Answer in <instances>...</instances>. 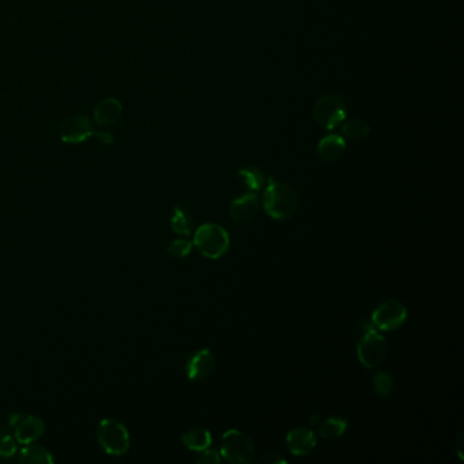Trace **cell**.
Returning a JSON list of instances; mask_svg holds the SVG:
<instances>
[{
	"instance_id": "obj_1",
	"label": "cell",
	"mask_w": 464,
	"mask_h": 464,
	"mask_svg": "<svg viewBox=\"0 0 464 464\" xmlns=\"http://www.w3.org/2000/svg\"><path fill=\"white\" fill-rule=\"evenodd\" d=\"M299 197L290 185L269 179L263 194V209L271 218L284 221L292 218L299 209Z\"/></svg>"
},
{
	"instance_id": "obj_2",
	"label": "cell",
	"mask_w": 464,
	"mask_h": 464,
	"mask_svg": "<svg viewBox=\"0 0 464 464\" xmlns=\"http://www.w3.org/2000/svg\"><path fill=\"white\" fill-rule=\"evenodd\" d=\"M194 247L205 257L217 260L227 254L230 237L227 230L217 224H203L195 232Z\"/></svg>"
},
{
	"instance_id": "obj_3",
	"label": "cell",
	"mask_w": 464,
	"mask_h": 464,
	"mask_svg": "<svg viewBox=\"0 0 464 464\" xmlns=\"http://www.w3.org/2000/svg\"><path fill=\"white\" fill-rule=\"evenodd\" d=\"M221 455L229 463H252L254 460V441L248 434L239 429L227 431L221 440Z\"/></svg>"
},
{
	"instance_id": "obj_4",
	"label": "cell",
	"mask_w": 464,
	"mask_h": 464,
	"mask_svg": "<svg viewBox=\"0 0 464 464\" xmlns=\"http://www.w3.org/2000/svg\"><path fill=\"white\" fill-rule=\"evenodd\" d=\"M97 438L108 455L123 456L130 448V434L123 423L103 419L97 428Z\"/></svg>"
},
{
	"instance_id": "obj_5",
	"label": "cell",
	"mask_w": 464,
	"mask_h": 464,
	"mask_svg": "<svg viewBox=\"0 0 464 464\" xmlns=\"http://www.w3.org/2000/svg\"><path fill=\"white\" fill-rule=\"evenodd\" d=\"M387 350L388 346L386 338L377 329H369L359 339L357 346L359 362L365 368H376L386 359Z\"/></svg>"
},
{
	"instance_id": "obj_6",
	"label": "cell",
	"mask_w": 464,
	"mask_h": 464,
	"mask_svg": "<svg viewBox=\"0 0 464 464\" xmlns=\"http://www.w3.org/2000/svg\"><path fill=\"white\" fill-rule=\"evenodd\" d=\"M407 308L402 302L388 299L381 302L372 314V324L380 331H393L402 327L407 319Z\"/></svg>"
},
{
	"instance_id": "obj_7",
	"label": "cell",
	"mask_w": 464,
	"mask_h": 464,
	"mask_svg": "<svg viewBox=\"0 0 464 464\" xmlns=\"http://www.w3.org/2000/svg\"><path fill=\"white\" fill-rule=\"evenodd\" d=\"M9 428L13 431L16 443L26 445L36 443L44 433V422L34 416L13 414L9 418Z\"/></svg>"
},
{
	"instance_id": "obj_8",
	"label": "cell",
	"mask_w": 464,
	"mask_h": 464,
	"mask_svg": "<svg viewBox=\"0 0 464 464\" xmlns=\"http://www.w3.org/2000/svg\"><path fill=\"white\" fill-rule=\"evenodd\" d=\"M346 118L344 105L338 97L327 96L321 98L314 109V119L324 127V128H334Z\"/></svg>"
},
{
	"instance_id": "obj_9",
	"label": "cell",
	"mask_w": 464,
	"mask_h": 464,
	"mask_svg": "<svg viewBox=\"0 0 464 464\" xmlns=\"http://www.w3.org/2000/svg\"><path fill=\"white\" fill-rule=\"evenodd\" d=\"M214 366H215L214 353L210 349H202L188 359L185 366L187 377L191 381L205 380L214 371Z\"/></svg>"
},
{
	"instance_id": "obj_10",
	"label": "cell",
	"mask_w": 464,
	"mask_h": 464,
	"mask_svg": "<svg viewBox=\"0 0 464 464\" xmlns=\"http://www.w3.org/2000/svg\"><path fill=\"white\" fill-rule=\"evenodd\" d=\"M317 438L308 428H296L286 435L287 449L296 456H306L316 447Z\"/></svg>"
},
{
	"instance_id": "obj_11",
	"label": "cell",
	"mask_w": 464,
	"mask_h": 464,
	"mask_svg": "<svg viewBox=\"0 0 464 464\" xmlns=\"http://www.w3.org/2000/svg\"><path fill=\"white\" fill-rule=\"evenodd\" d=\"M260 207L259 195L247 194L234 199L230 205V217L239 224H245L254 220Z\"/></svg>"
},
{
	"instance_id": "obj_12",
	"label": "cell",
	"mask_w": 464,
	"mask_h": 464,
	"mask_svg": "<svg viewBox=\"0 0 464 464\" xmlns=\"http://www.w3.org/2000/svg\"><path fill=\"white\" fill-rule=\"evenodd\" d=\"M91 134V127H90L88 120L82 118H74L68 120L64 127L61 128V138L64 142H71L76 143L83 140Z\"/></svg>"
},
{
	"instance_id": "obj_13",
	"label": "cell",
	"mask_w": 464,
	"mask_h": 464,
	"mask_svg": "<svg viewBox=\"0 0 464 464\" xmlns=\"http://www.w3.org/2000/svg\"><path fill=\"white\" fill-rule=\"evenodd\" d=\"M344 149H346V145H344V140L342 138L335 136V135H329L320 142L319 154H320L323 161L334 163V161H336L338 158L342 157Z\"/></svg>"
},
{
	"instance_id": "obj_14",
	"label": "cell",
	"mask_w": 464,
	"mask_h": 464,
	"mask_svg": "<svg viewBox=\"0 0 464 464\" xmlns=\"http://www.w3.org/2000/svg\"><path fill=\"white\" fill-rule=\"evenodd\" d=\"M19 462L28 464H52V453L41 445L34 443L26 444L19 452Z\"/></svg>"
},
{
	"instance_id": "obj_15",
	"label": "cell",
	"mask_w": 464,
	"mask_h": 464,
	"mask_svg": "<svg viewBox=\"0 0 464 464\" xmlns=\"http://www.w3.org/2000/svg\"><path fill=\"white\" fill-rule=\"evenodd\" d=\"M211 441L212 437L209 429L206 428H192L182 434V444L195 452L209 448Z\"/></svg>"
},
{
	"instance_id": "obj_16",
	"label": "cell",
	"mask_w": 464,
	"mask_h": 464,
	"mask_svg": "<svg viewBox=\"0 0 464 464\" xmlns=\"http://www.w3.org/2000/svg\"><path fill=\"white\" fill-rule=\"evenodd\" d=\"M170 225L175 233H177L180 236H190L194 227V221L185 210L176 207L173 210Z\"/></svg>"
},
{
	"instance_id": "obj_17",
	"label": "cell",
	"mask_w": 464,
	"mask_h": 464,
	"mask_svg": "<svg viewBox=\"0 0 464 464\" xmlns=\"http://www.w3.org/2000/svg\"><path fill=\"white\" fill-rule=\"evenodd\" d=\"M347 431V421L341 417H329L320 426V435L327 440H335Z\"/></svg>"
},
{
	"instance_id": "obj_18",
	"label": "cell",
	"mask_w": 464,
	"mask_h": 464,
	"mask_svg": "<svg viewBox=\"0 0 464 464\" xmlns=\"http://www.w3.org/2000/svg\"><path fill=\"white\" fill-rule=\"evenodd\" d=\"M239 177L242 185L251 191H259L263 188L266 179L262 170L256 167H245L239 172Z\"/></svg>"
},
{
	"instance_id": "obj_19",
	"label": "cell",
	"mask_w": 464,
	"mask_h": 464,
	"mask_svg": "<svg viewBox=\"0 0 464 464\" xmlns=\"http://www.w3.org/2000/svg\"><path fill=\"white\" fill-rule=\"evenodd\" d=\"M374 393L381 399H389L395 391V383L387 372H377L373 377Z\"/></svg>"
},
{
	"instance_id": "obj_20",
	"label": "cell",
	"mask_w": 464,
	"mask_h": 464,
	"mask_svg": "<svg viewBox=\"0 0 464 464\" xmlns=\"http://www.w3.org/2000/svg\"><path fill=\"white\" fill-rule=\"evenodd\" d=\"M120 110H121V106L116 100H113V98L105 100L104 103L98 105V108L96 110V119L101 124L112 123L113 120L118 119Z\"/></svg>"
},
{
	"instance_id": "obj_21",
	"label": "cell",
	"mask_w": 464,
	"mask_h": 464,
	"mask_svg": "<svg viewBox=\"0 0 464 464\" xmlns=\"http://www.w3.org/2000/svg\"><path fill=\"white\" fill-rule=\"evenodd\" d=\"M16 453V441L13 434L0 429V460L10 459Z\"/></svg>"
},
{
	"instance_id": "obj_22",
	"label": "cell",
	"mask_w": 464,
	"mask_h": 464,
	"mask_svg": "<svg viewBox=\"0 0 464 464\" xmlns=\"http://www.w3.org/2000/svg\"><path fill=\"white\" fill-rule=\"evenodd\" d=\"M344 133L351 140H361V139L366 138L368 127L361 121H351L344 125Z\"/></svg>"
},
{
	"instance_id": "obj_23",
	"label": "cell",
	"mask_w": 464,
	"mask_h": 464,
	"mask_svg": "<svg viewBox=\"0 0 464 464\" xmlns=\"http://www.w3.org/2000/svg\"><path fill=\"white\" fill-rule=\"evenodd\" d=\"M194 248V242L188 241V239H180L173 241L169 247H167V252L175 256V257H185L191 254Z\"/></svg>"
},
{
	"instance_id": "obj_24",
	"label": "cell",
	"mask_w": 464,
	"mask_h": 464,
	"mask_svg": "<svg viewBox=\"0 0 464 464\" xmlns=\"http://www.w3.org/2000/svg\"><path fill=\"white\" fill-rule=\"evenodd\" d=\"M221 462V456L217 449L206 448L199 450L196 456V463L200 464H218Z\"/></svg>"
},
{
	"instance_id": "obj_25",
	"label": "cell",
	"mask_w": 464,
	"mask_h": 464,
	"mask_svg": "<svg viewBox=\"0 0 464 464\" xmlns=\"http://www.w3.org/2000/svg\"><path fill=\"white\" fill-rule=\"evenodd\" d=\"M256 463L259 464H284L286 463V460L284 459H282L281 456H278L277 453H263L260 458H257L256 460H254Z\"/></svg>"
},
{
	"instance_id": "obj_26",
	"label": "cell",
	"mask_w": 464,
	"mask_h": 464,
	"mask_svg": "<svg viewBox=\"0 0 464 464\" xmlns=\"http://www.w3.org/2000/svg\"><path fill=\"white\" fill-rule=\"evenodd\" d=\"M462 444H463V433L460 434L459 438H458V455H459L460 459H463V450L460 448Z\"/></svg>"
}]
</instances>
